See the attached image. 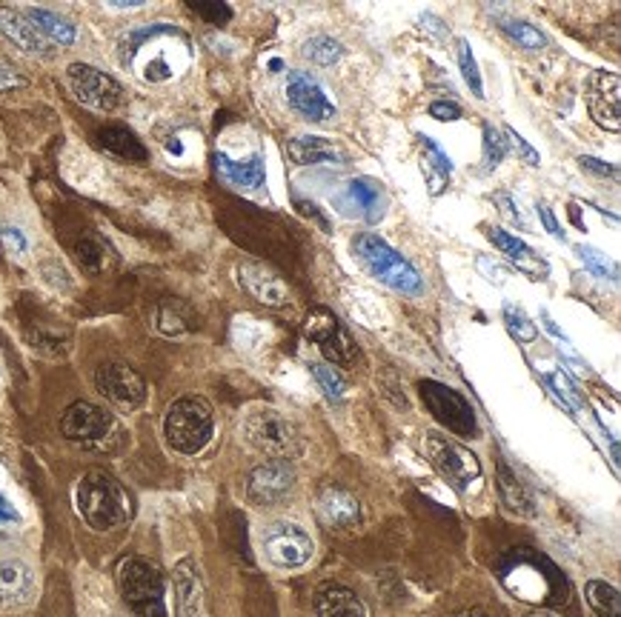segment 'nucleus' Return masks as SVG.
Instances as JSON below:
<instances>
[{
	"label": "nucleus",
	"instance_id": "28",
	"mask_svg": "<svg viewBox=\"0 0 621 617\" xmlns=\"http://www.w3.org/2000/svg\"><path fill=\"white\" fill-rule=\"evenodd\" d=\"M422 150H424V169H427L429 180H433L429 192L438 195L444 189V184H447V178H450V172H453L450 157L444 155L436 143L429 141V137H422Z\"/></svg>",
	"mask_w": 621,
	"mask_h": 617
},
{
	"label": "nucleus",
	"instance_id": "39",
	"mask_svg": "<svg viewBox=\"0 0 621 617\" xmlns=\"http://www.w3.org/2000/svg\"><path fill=\"white\" fill-rule=\"evenodd\" d=\"M508 155V141H501V132L495 126H484V166L495 169Z\"/></svg>",
	"mask_w": 621,
	"mask_h": 617
},
{
	"label": "nucleus",
	"instance_id": "19",
	"mask_svg": "<svg viewBox=\"0 0 621 617\" xmlns=\"http://www.w3.org/2000/svg\"><path fill=\"white\" fill-rule=\"evenodd\" d=\"M338 203L341 206H352L356 214H361L370 223H379L384 218V206H386V195L381 189V184L370 178H356L347 184V192L338 195Z\"/></svg>",
	"mask_w": 621,
	"mask_h": 617
},
{
	"label": "nucleus",
	"instance_id": "52",
	"mask_svg": "<svg viewBox=\"0 0 621 617\" xmlns=\"http://www.w3.org/2000/svg\"><path fill=\"white\" fill-rule=\"evenodd\" d=\"M298 209H301V212H304V214H313V218L318 220V223H322L324 229H327V220H324L322 214H318V206H315V203H307V200H298Z\"/></svg>",
	"mask_w": 621,
	"mask_h": 617
},
{
	"label": "nucleus",
	"instance_id": "4",
	"mask_svg": "<svg viewBox=\"0 0 621 617\" xmlns=\"http://www.w3.org/2000/svg\"><path fill=\"white\" fill-rule=\"evenodd\" d=\"M213 406L204 398H181L166 411V443L181 454H198L213 438Z\"/></svg>",
	"mask_w": 621,
	"mask_h": 617
},
{
	"label": "nucleus",
	"instance_id": "37",
	"mask_svg": "<svg viewBox=\"0 0 621 617\" xmlns=\"http://www.w3.org/2000/svg\"><path fill=\"white\" fill-rule=\"evenodd\" d=\"M504 323H508L510 334H513L515 341L530 343L538 338L536 323H530L527 315H524L522 309H515V306H504Z\"/></svg>",
	"mask_w": 621,
	"mask_h": 617
},
{
	"label": "nucleus",
	"instance_id": "7",
	"mask_svg": "<svg viewBox=\"0 0 621 617\" xmlns=\"http://www.w3.org/2000/svg\"><path fill=\"white\" fill-rule=\"evenodd\" d=\"M66 80H69L72 95L95 112H112V109L121 107L123 89L118 86V80L109 78L107 71L95 69L89 64H72L66 69Z\"/></svg>",
	"mask_w": 621,
	"mask_h": 617
},
{
	"label": "nucleus",
	"instance_id": "50",
	"mask_svg": "<svg viewBox=\"0 0 621 617\" xmlns=\"http://www.w3.org/2000/svg\"><path fill=\"white\" fill-rule=\"evenodd\" d=\"M538 214H542L544 227H547V232H551L553 238H565V232H562V227H558L556 218H553V212H551V209H547V206L538 203Z\"/></svg>",
	"mask_w": 621,
	"mask_h": 617
},
{
	"label": "nucleus",
	"instance_id": "51",
	"mask_svg": "<svg viewBox=\"0 0 621 617\" xmlns=\"http://www.w3.org/2000/svg\"><path fill=\"white\" fill-rule=\"evenodd\" d=\"M18 520H21L18 509H14V506L9 504L7 497L0 495V524H18Z\"/></svg>",
	"mask_w": 621,
	"mask_h": 617
},
{
	"label": "nucleus",
	"instance_id": "6",
	"mask_svg": "<svg viewBox=\"0 0 621 617\" xmlns=\"http://www.w3.org/2000/svg\"><path fill=\"white\" fill-rule=\"evenodd\" d=\"M418 395L427 411L444 429H450L453 434L461 438H472L476 434V411H472L470 400L461 392L450 389V386L438 384V381H422L418 384Z\"/></svg>",
	"mask_w": 621,
	"mask_h": 617
},
{
	"label": "nucleus",
	"instance_id": "15",
	"mask_svg": "<svg viewBox=\"0 0 621 617\" xmlns=\"http://www.w3.org/2000/svg\"><path fill=\"white\" fill-rule=\"evenodd\" d=\"M238 284L250 291L258 304L272 306V309L290 304V289H286V284L270 269V266H264V263H255V261L241 263V269H238Z\"/></svg>",
	"mask_w": 621,
	"mask_h": 617
},
{
	"label": "nucleus",
	"instance_id": "44",
	"mask_svg": "<svg viewBox=\"0 0 621 617\" xmlns=\"http://www.w3.org/2000/svg\"><path fill=\"white\" fill-rule=\"evenodd\" d=\"M504 137H508L510 146H513V150L519 152V155H522L524 164H527V166H538V164H542V157H538V152L533 150V146H530V143L524 141V137L519 135V132H515V129H510V126L504 129Z\"/></svg>",
	"mask_w": 621,
	"mask_h": 617
},
{
	"label": "nucleus",
	"instance_id": "13",
	"mask_svg": "<svg viewBox=\"0 0 621 617\" xmlns=\"http://www.w3.org/2000/svg\"><path fill=\"white\" fill-rule=\"evenodd\" d=\"M95 386L107 400H112L121 409H135L146 395L141 375L135 370H129L127 363H103L95 372Z\"/></svg>",
	"mask_w": 621,
	"mask_h": 617
},
{
	"label": "nucleus",
	"instance_id": "40",
	"mask_svg": "<svg viewBox=\"0 0 621 617\" xmlns=\"http://www.w3.org/2000/svg\"><path fill=\"white\" fill-rule=\"evenodd\" d=\"M579 257L581 261L590 266V269L596 272L599 277H610V280H615L619 277V269H615L613 263L608 261V255H601L599 249H593V246H579Z\"/></svg>",
	"mask_w": 621,
	"mask_h": 617
},
{
	"label": "nucleus",
	"instance_id": "42",
	"mask_svg": "<svg viewBox=\"0 0 621 617\" xmlns=\"http://www.w3.org/2000/svg\"><path fill=\"white\" fill-rule=\"evenodd\" d=\"M189 9H193L195 14H200L204 21L207 23H213V26H224V23L232 18V9L227 7V3H189Z\"/></svg>",
	"mask_w": 621,
	"mask_h": 617
},
{
	"label": "nucleus",
	"instance_id": "49",
	"mask_svg": "<svg viewBox=\"0 0 621 617\" xmlns=\"http://www.w3.org/2000/svg\"><path fill=\"white\" fill-rule=\"evenodd\" d=\"M418 21H422V26L427 29V32H433V35H436L438 41H444V37L450 35V32H447V26H444V23L438 21L436 14H422V18H418Z\"/></svg>",
	"mask_w": 621,
	"mask_h": 617
},
{
	"label": "nucleus",
	"instance_id": "12",
	"mask_svg": "<svg viewBox=\"0 0 621 617\" xmlns=\"http://www.w3.org/2000/svg\"><path fill=\"white\" fill-rule=\"evenodd\" d=\"M112 426L115 420L107 409L86 404V400L72 404L69 409L64 411V418H61V432H64V438H69L72 443H84V447L100 443V440L112 432Z\"/></svg>",
	"mask_w": 621,
	"mask_h": 617
},
{
	"label": "nucleus",
	"instance_id": "31",
	"mask_svg": "<svg viewBox=\"0 0 621 617\" xmlns=\"http://www.w3.org/2000/svg\"><path fill=\"white\" fill-rule=\"evenodd\" d=\"M157 329L164 334H184L186 329H193V312L189 306H184L181 300H164L157 306Z\"/></svg>",
	"mask_w": 621,
	"mask_h": 617
},
{
	"label": "nucleus",
	"instance_id": "17",
	"mask_svg": "<svg viewBox=\"0 0 621 617\" xmlns=\"http://www.w3.org/2000/svg\"><path fill=\"white\" fill-rule=\"evenodd\" d=\"M0 35L7 37V41H12L21 52H29V55H52V43L29 23V18L21 9L0 7Z\"/></svg>",
	"mask_w": 621,
	"mask_h": 617
},
{
	"label": "nucleus",
	"instance_id": "3",
	"mask_svg": "<svg viewBox=\"0 0 621 617\" xmlns=\"http://www.w3.org/2000/svg\"><path fill=\"white\" fill-rule=\"evenodd\" d=\"M356 255L364 263L372 277H379L381 284L390 289H399L404 295H422L424 284L413 263L407 257H401L393 246H386L379 234H358L356 238Z\"/></svg>",
	"mask_w": 621,
	"mask_h": 617
},
{
	"label": "nucleus",
	"instance_id": "34",
	"mask_svg": "<svg viewBox=\"0 0 621 617\" xmlns=\"http://www.w3.org/2000/svg\"><path fill=\"white\" fill-rule=\"evenodd\" d=\"M456 57H458V66H461V75H465L467 86L472 89V95H476V98H484V84H481L479 64H476L470 43H467L465 37H458L456 41Z\"/></svg>",
	"mask_w": 621,
	"mask_h": 617
},
{
	"label": "nucleus",
	"instance_id": "43",
	"mask_svg": "<svg viewBox=\"0 0 621 617\" xmlns=\"http://www.w3.org/2000/svg\"><path fill=\"white\" fill-rule=\"evenodd\" d=\"M493 203L499 206V214L504 220H508L510 227H519V229H527V220H524V214L519 212V206H515V200L510 198L508 192H495L493 195Z\"/></svg>",
	"mask_w": 621,
	"mask_h": 617
},
{
	"label": "nucleus",
	"instance_id": "46",
	"mask_svg": "<svg viewBox=\"0 0 621 617\" xmlns=\"http://www.w3.org/2000/svg\"><path fill=\"white\" fill-rule=\"evenodd\" d=\"M0 238H3V243L12 249L14 255H23V252H26V238L21 234V229L3 227V229H0Z\"/></svg>",
	"mask_w": 621,
	"mask_h": 617
},
{
	"label": "nucleus",
	"instance_id": "16",
	"mask_svg": "<svg viewBox=\"0 0 621 617\" xmlns=\"http://www.w3.org/2000/svg\"><path fill=\"white\" fill-rule=\"evenodd\" d=\"M619 95L621 84L619 75H608V71H596L590 78V95H587V107L599 126L619 132L621 129V112H619Z\"/></svg>",
	"mask_w": 621,
	"mask_h": 617
},
{
	"label": "nucleus",
	"instance_id": "25",
	"mask_svg": "<svg viewBox=\"0 0 621 617\" xmlns=\"http://www.w3.org/2000/svg\"><path fill=\"white\" fill-rule=\"evenodd\" d=\"M499 492L501 497H504V504L513 511H519L524 518H533V515H536V500H533V495L527 492V486L510 472L508 463H499Z\"/></svg>",
	"mask_w": 621,
	"mask_h": 617
},
{
	"label": "nucleus",
	"instance_id": "11",
	"mask_svg": "<svg viewBox=\"0 0 621 617\" xmlns=\"http://www.w3.org/2000/svg\"><path fill=\"white\" fill-rule=\"evenodd\" d=\"M286 100L309 123H327L336 118V103L327 98L322 84L313 75H307V71H290V78H286Z\"/></svg>",
	"mask_w": 621,
	"mask_h": 617
},
{
	"label": "nucleus",
	"instance_id": "10",
	"mask_svg": "<svg viewBox=\"0 0 621 617\" xmlns=\"http://www.w3.org/2000/svg\"><path fill=\"white\" fill-rule=\"evenodd\" d=\"M264 552L270 563L279 569H298L309 563L315 552V543L301 526L295 524H275L264 535Z\"/></svg>",
	"mask_w": 621,
	"mask_h": 617
},
{
	"label": "nucleus",
	"instance_id": "23",
	"mask_svg": "<svg viewBox=\"0 0 621 617\" xmlns=\"http://www.w3.org/2000/svg\"><path fill=\"white\" fill-rule=\"evenodd\" d=\"M215 161H218V169H221V175L229 184L241 186V189H261L264 186V155H252L247 161H232L227 155H218Z\"/></svg>",
	"mask_w": 621,
	"mask_h": 617
},
{
	"label": "nucleus",
	"instance_id": "45",
	"mask_svg": "<svg viewBox=\"0 0 621 617\" xmlns=\"http://www.w3.org/2000/svg\"><path fill=\"white\" fill-rule=\"evenodd\" d=\"M429 114H433L436 121H458V118H461V107L453 103V100H436V103L429 107Z\"/></svg>",
	"mask_w": 621,
	"mask_h": 617
},
{
	"label": "nucleus",
	"instance_id": "5",
	"mask_svg": "<svg viewBox=\"0 0 621 617\" xmlns=\"http://www.w3.org/2000/svg\"><path fill=\"white\" fill-rule=\"evenodd\" d=\"M243 438L270 461H290L301 452V434L290 418L275 409H255L243 420Z\"/></svg>",
	"mask_w": 621,
	"mask_h": 617
},
{
	"label": "nucleus",
	"instance_id": "35",
	"mask_svg": "<svg viewBox=\"0 0 621 617\" xmlns=\"http://www.w3.org/2000/svg\"><path fill=\"white\" fill-rule=\"evenodd\" d=\"M75 255H78V263L84 266L86 272H100L103 269V263H107V249L98 238H80L78 246H75Z\"/></svg>",
	"mask_w": 621,
	"mask_h": 617
},
{
	"label": "nucleus",
	"instance_id": "38",
	"mask_svg": "<svg viewBox=\"0 0 621 617\" xmlns=\"http://www.w3.org/2000/svg\"><path fill=\"white\" fill-rule=\"evenodd\" d=\"M322 352L329 363H350L352 357H356V343H352L350 332L341 327L336 338H329V341L324 343Z\"/></svg>",
	"mask_w": 621,
	"mask_h": 617
},
{
	"label": "nucleus",
	"instance_id": "2",
	"mask_svg": "<svg viewBox=\"0 0 621 617\" xmlns=\"http://www.w3.org/2000/svg\"><path fill=\"white\" fill-rule=\"evenodd\" d=\"M118 590L123 604L135 617H170L166 615V583L161 569L146 558H127L118 566Z\"/></svg>",
	"mask_w": 621,
	"mask_h": 617
},
{
	"label": "nucleus",
	"instance_id": "41",
	"mask_svg": "<svg viewBox=\"0 0 621 617\" xmlns=\"http://www.w3.org/2000/svg\"><path fill=\"white\" fill-rule=\"evenodd\" d=\"M26 75L9 57L0 55V92H18V89H26Z\"/></svg>",
	"mask_w": 621,
	"mask_h": 617
},
{
	"label": "nucleus",
	"instance_id": "24",
	"mask_svg": "<svg viewBox=\"0 0 621 617\" xmlns=\"http://www.w3.org/2000/svg\"><path fill=\"white\" fill-rule=\"evenodd\" d=\"M98 143L109 152V155L121 157L127 164H143V161L150 157L146 146H143V143L123 126H103L98 132Z\"/></svg>",
	"mask_w": 621,
	"mask_h": 617
},
{
	"label": "nucleus",
	"instance_id": "32",
	"mask_svg": "<svg viewBox=\"0 0 621 617\" xmlns=\"http://www.w3.org/2000/svg\"><path fill=\"white\" fill-rule=\"evenodd\" d=\"M304 57H309L315 66H333L344 57V46L327 35H315L304 43Z\"/></svg>",
	"mask_w": 621,
	"mask_h": 617
},
{
	"label": "nucleus",
	"instance_id": "1",
	"mask_svg": "<svg viewBox=\"0 0 621 617\" xmlns=\"http://www.w3.org/2000/svg\"><path fill=\"white\" fill-rule=\"evenodd\" d=\"M75 500H78L80 518L98 532L118 529L132 515V500H129L127 489L103 469H89L80 477Z\"/></svg>",
	"mask_w": 621,
	"mask_h": 617
},
{
	"label": "nucleus",
	"instance_id": "47",
	"mask_svg": "<svg viewBox=\"0 0 621 617\" xmlns=\"http://www.w3.org/2000/svg\"><path fill=\"white\" fill-rule=\"evenodd\" d=\"M553 384H556L558 395H562V398H565L567 404L573 406V409H576V406H581V398H579V395H576L573 384H570V381H567L565 375H562V372H556V375H553Z\"/></svg>",
	"mask_w": 621,
	"mask_h": 617
},
{
	"label": "nucleus",
	"instance_id": "33",
	"mask_svg": "<svg viewBox=\"0 0 621 617\" xmlns=\"http://www.w3.org/2000/svg\"><path fill=\"white\" fill-rule=\"evenodd\" d=\"M501 32L513 37L515 43H522L524 49L530 52L542 49L544 43H547V37H544L533 23L519 21V18H501Z\"/></svg>",
	"mask_w": 621,
	"mask_h": 617
},
{
	"label": "nucleus",
	"instance_id": "27",
	"mask_svg": "<svg viewBox=\"0 0 621 617\" xmlns=\"http://www.w3.org/2000/svg\"><path fill=\"white\" fill-rule=\"evenodd\" d=\"M175 592H178L181 615L184 617L198 615L200 581H198V572H195V566L189 561H184L178 569H175Z\"/></svg>",
	"mask_w": 621,
	"mask_h": 617
},
{
	"label": "nucleus",
	"instance_id": "20",
	"mask_svg": "<svg viewBox=\"0 0 621 617\" xmlns=\"http://www.w3.org/2000/svg\"><path fill=\"white\" fill-rule=\"evenodd\" d=\"M35 595V577L18 561L0 563V609H21Z\"/></svg>",
	"mask_w": 621,
	"mask_h": 617
},
{
	"label": "nucleus",
	"instance_id": "9",
	"mask_svg": "<svg viewBox=\"0 0 621 617\" xmlns=\"http://www.w3.org/2000/svg\"><path fill=\"white\" fill-rule=\"evenodd\" d=\"M295 486V469L286 461L261 463L247 477V497L258 509H272L279 506Z\"/></svg>",
	"mask_w": 621,
	"mask_h": 617
},
{
	"label": "nucleus",
	"instance_id": "54",
	"mask_svg": "<svg viewBox=\"0 0 621 617\" xmlns=\"http://www.w3.org/2000/svg\"><path fill=\"white\" fill-rule=\"evenodd\" d=\"M465 617H484L481 612H470V615H465Z\"/></svg>",
	"mask_w": 621,
	"mask_h": 617
},
{
	"label": "nucleus",
	"instance_id": "53",
	"mask_svg": "<svg viewBox=\"0 0 621 617\" xmlns=\"http://www.w3.org/2000/svg\"><path fill=\"white\" fill-rule=\"evenodd\" d=\"M527 617H556V615H551V612H533V615Z\"/></svg>",
	"mask_w": 621,
	"mask_h": 617
},
{
	"label": "nucleus",
	"instance_id": "22",
	"mask_svg": "<svg viewBox=\"0 0 621 617\" xmlns=\"http://www.w3.org/2000/svg\"><path fill=\"white\" fill-rule=\"evenodd\" d=\"M315 612L318 617H367L361 597L344 586H324L315 595Z\"/></svg>",
	"mask_w": 621,
	"mask_h": 617
},
{
	"label": "nucleus",
	"instance_id": "8",
	"mask_svg": "<svg viewBox=\"0 0 621 617\" xmlns=\"http://www.w3.org/2000/svg\"><path fill=\"white\" fill-rule=\"evenodd\" d=\"M427 454L433 466L442 472L456 489H467L472 481L481 477V463L479 458L470 452L467 447L456 443L453 438H442V434L429 432L427 434Z\"/></svg>",
	"mask_w": 621,
	"mask_h": 617
},
{
	"label": "nucleus",
	"instance_id": "14",
	"mask_svg": "<svg viewBox=\"0 0 621 617\" xmlns=\"http://www.w3.org/2000/svg\"><path fill=\"white\" fill-rule=\"evenodd\" d=\"M315 511L318 520L329 529H356L361 526V504L352 492L341 489V486H324L315 495Z\"/></svg>",
	"mask_w": 621,
	"mask_h": 617
},
{
	"label": "nucleus",
	"instance_id": "21",
	"mask_svg": "<svg viewBox=\"0 0 621 617\" xmlns=\"http://www.w3.org/2000/svg\"><path fill=\"white\" fill-rule=\"evenodd\" d=\"M286 155L293 157V164L298 166H333L344 164V155L327 141V137L304 135L286 143Z\"/></svg>",
	"mask_w": 621,
	"mask_h": 617
},
{
	"label": "nucleus",
	"instance_id": "18",
	"mask_svg": "<svg viewBox=\"0 0 621 617\" xmlns=\"http://www.w3.org/2000/svg\"><path fill=\"white\" fill-rule=\"evenodd\" d=\"M487 238L493 241V246L499 249L501 255L513 263L515 269L524 272V275H530L533 280H544V277L551 275V266H547V263H544L542 257H538L536 252L527 246V243L519 241L515 234L504 232V229H487Z\"/></svg>",
	"mask_w": 621,
	"mask_h": 617
},
{
	"label": "nucleus",
	"instance_id": "29",
	"mask_svg": "<svg viewBox=\"0 0 621 617\" xmlns=\"http://www.w3.org/2000/svg\"><path fill=\"white\" fill-rule=\"evenodd\" d=\"M587 604L593 606L599 617H621V597L608 581H587Z\"/></svg>",
	"mask_w": 621,
	"mask_h": 617
},
{
	"label": "nucleus",
	"instance_id": "48",
	"mask_svg": "<svg viewBox=\"0 0 621 617\" xmlns=\"http://www.w3.org/2000/svg\"><path fill=\"white\" fill-rule=\"evenodd\" d=\"M581 169L593 172V175H601V178H615L619 172H615V166L604 164V161H596V157H579Z\"/></svg>",
	"mask_w": 621,
	"mask_h": 617
},
{
	"label": "nucleus",
	"instance_id": "26",
	"mask_svg": "<svg viewBox=\"0 0 621 617\" xmlns=\"http://www.w3.org/2000/svg\"><path fill=\"white\" fill-rule=\"evenodd\" d=\"M29 18V23L41 32L46 41H55V43H64V46H69V43H75V37H78V32H75V26H72L66 18H61V14L50 12V9H26L23 12Z\"/></svg>",
	"mask_w": 621,
	"mask_h": 617
},
{
	"label": "nucleus",
	"instance_id": "36",
	"mask_svg": "<svg viewBox=\"0 0 621 617\" xmlns=\"http://www.w3.org/2000/svg\"><path fill=\"white\" fill-rule=\"evenodd\" d=\"M309 370H313L315 381H318V386H322L329 400L344 398V389H347V386H344V377L333 370V363H313Z\"/></svg>",
	"mask_w": 621,
	"mask_h": 617
},
{
	"label": "nucleus",
	"instance_id": "30",
	"mask_svg": "<svg viewBox=\"0 0 621 617\" xmlns=\"http://www.w3.org/2000/svg\"><path fill=\"white\" fill-rule=\"evenodd\" d=\"M338 329H341L338 318L329 312V309H324V306L309 309L307 318H304V334H307L313 343H318V346H324L329 338H336Z\"/></svg>",
	"mask_w": 621,
	"mask_h": 617
}]
</instances>
